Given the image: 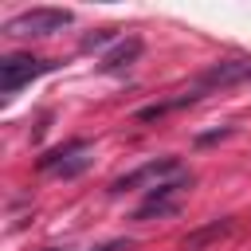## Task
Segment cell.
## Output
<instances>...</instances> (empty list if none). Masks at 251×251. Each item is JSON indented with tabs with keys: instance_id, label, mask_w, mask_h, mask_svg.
Wrapping results in <instances>:
<instances>
[{
	"instance_id": "9",
	"label": "cell",
	"mask_w": 251,
	"mask_h": 251,
	"mask_svg": "<svg viewBox=\"0 0 251 251\" xmlns=\"http://www.w3.org/2000/svg\"><path fill=\"white\" fill-rule=\"evenodd\" d=\"M110 39H114V27L94 31V35H86V39H82V51H94V47H102V43H110Z\"/></svg>"
},
{
	"instance_id": "5",
	"label": "cell",
	"mask_w": 251,
	"mask_h": 251,
	"mask_svg": "<svg viewBox=\"0 0 251 251\" xmlns=\"http://www.w3.org/2000/svg\"><path fill=\"white\" fill-rule=\"evenodd\" d=\"M247 78H251V59H220V63H212L208 71H200V78L192 82V90L204 98V94H212V90H227V86L247 82Z\"/></svg>"
},
{
	"instance_id": "2",
	"label": "cell",
	"mask_w": 251,
	"mask_h": 251,
	"mask_svg": "<svg viewBox=\"0 0 251 251\" xmlns=\"http://www.w3.org/2000/svg\"><path fill=\"white\" fill-rule=\"evenodd\" d=\"M176 176H184V169H180L176 157H153V161H145L141 169L118 176V180L110 184V192H129V188H149V192H153V188H161V184H169V180H176Z\"/></svg>"
},
{
	"instance_id": "4",
	"label": "cell",
	"mask_w": 251,
	"mask_h": 251,
	"mask_svg": "<svg viewBox=\"0 0 251 251\" xmlns=\"http://www.w3.org/2000/svg\"><path fill=\"white\" fill-rule=\"evenodd\" d=\"M90 161H94L90 141H67V145H55V149H47L39 157V173H59L63 180H71V176L86 173Z\"/></svg>"
},
{
	"instance_id": "7",
	"label": "cell",
	"mask_w": 251,
	"mask_h": 251,
	"mask_svg": "<svg viewBox=\"0 0 251 251\" xmlns=\"http://www.w3.org/2000/svg\"><path fill=\"white\" fill-rule=\"evenodd\" d=\"M137 55H141V39H137V35H126V39H118V43L102 55L98 71H122V67L137 63Z\"/></svg>"
},
{
	"instance_id": "6",
	"label": "cell",
	"mask_w": 251,
	"mask_h": 251,
	"mask_svg": "<svg viewBox=\"0 0 251 251\" xmlns=\"http://www.w3.org/2000/svg\"><path fill=\"white\" fill-rule=\"evenodd\" d=\"M192 184V176L184 173V176H176V180H169V184H161V188H153L149 196H145V204L133 212V220H161V216H176L180 212V192Z\"/></svg>"
},
{
	"instance_id": "8",
	"label": "cell",
	"mask_w": 251,
	"mask_h": 251,
	"mask_svg": "<svg viewBox=\"0 0 251 251\" xmlns=\"http://www.w3.org/2000/svg\"><path fill=\"white\" fill-rule=\"evenodd\" d=\"M231 231V220H216V224H208V227H200V231H192V235H184V251H204L212 239H220V235H227Z\"/></svg>"
},
{
	"instance_id": "1",
	"label": "cell",
	"mask_w": 251,
	"mask_h": 251,
	"mask_svg": "<svg viewBox=\"0 0 251 251\" xmlns=\"http://www.w3.org/2000/svg\"><path fill=\"white\" fill-rule=\"evenodd\" d=\"M71 20H75V12H67V8H27V12H20V16H12V20L4 24V35H16V39L55 35V31H63Z\"/></svg>"
},
{
	"instance_id": "10",
	"label": "cell",
	"mask_w": 251,
	"mask_h": 251,
	"mask_svg": "<svg viewBox=\"0 0 251 251\" xmlns=\"http://www.w3.org/2000/svg\"><path fill=\"white\" fill-rule=\"evenodd\" d=\"M94 251H129V239H110V243H102Z\"/></svg>"
},
{
	"instance_id": "3",
	"label": "cell",
	"mask_w": 251,
	"mask_h": 251,
	"mask_svg": "<svg viewBox=\"0 0 251 251\" xmlns=\"http://www.w3.org/2000/svg\"><path fill=\"white\" fill-rule=\"evenodd\" d=\"M47 71H55L51 59H35V55H4V59H0V94L12 98L16 90H24L31 78H39V75H47Z\"/></svg>"
}]
</instances>
